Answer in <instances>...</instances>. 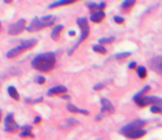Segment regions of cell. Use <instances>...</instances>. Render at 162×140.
I'll use <instances>...</instances> for the list:
<instances>
[{"label": "cell", "mask_w": 162, "mask_h": 140, "mask_svg": "<svg viewBox=\"0 0 162 140\" xmlns=\"http://www.w3.org/2000/svg\"><path fill=\"white\" fill-rule=\"evenodd\" d=\"M56 64V56L54 52L47 51L35 56L31 62V66L42 73H49L53 70Z\"/></svg>", "instance_id": "obj_1"}, {"label": "cell", "mask_w": 162, "mask_h": 140, "mask_svg": "<svg viewBox=\"0 0 162 140\" xmlns=\"http://www.w3.org/2000/svg\"><path fill=\"white\" fill-rule=\"evenodd\" d=\"M54 22H55V16L51 15H47V16H41V17H34L31 21V23L26 27V30H27L28 32L40 31L43 28L54 24Z\"/></svg>", "instance_id": "obj_2"}, {"label": "cell", "mask_w": 162, "mask_h": 140, "mask_svg": "<svg viewBox=\"0 0 162 140\" xmlns=\"http://www.w3.org/2000/svg\"><path fill=\"white\" fill-rule=\"evenodd\" d=\"M76 23L78 24V26H79L80 31H81L80 37H79V40H78V42L72 47V49L69 50V52H68L69 55L72 54V52L76 49V47L79 46L83 41L86 40L87 37L89 36V33H90V26L88 24V20H87L86 17H83V16L82 17H78V19H76Z\"/></svg>", "instance_id": "obj_3"}, {"label": "cell", "mask_w": 162, "mask_h": 140, "mask_svg": "<svg viewBox=\"0 0 162 140\" xmlns=\"http://www.w3.org/2000/svg\"><path fill=\"white\" fill-rule=\"evenodd\" d=\"M137 106L144 107L147 106L149 104H152V106H162V98L156 97V96H145L141 99H139L137 100H135Z\"/></svg>", "instance_id": "obj_4"}, {"label": "cell", "mask_w": 162, "mask_h": 140, "mask_svg": "<svg viewBox=\"0 0 162 140\" xmlns=\"http://www.w3.org/2000/svg\"><path fill=\"white\" fill-rule=\"evenodd\" d=\"M146 125V121L145 120H142V119H135L130 123L126 124L125 126H124L121 129V133L124 134L125 133H128V132H133V130H141L144 128V126Z\"/></svg>", "instance_id": "obj_5"}, {"label": "cell", "mask_w": 162, "mask_h": 140, "mask_svg": "<svg viewBox=\"0 0 162 140\" xmlns=\"http://www.w3.org/2000/svg\"><path fill=\"white\" fill-rule=\"evenodd\" d=\"M19 129V126L15 121L14 113H8L4 119V130L8 133H14Z\"/></svg>", "instance_id": "obj_6"}, {"label": "cell", "mask_w": 162, "mask_h": 140, "mask_svg": "<svg viewBox=\"0 0 162 140\" xmlns=\"http://www.w3.org/2000/svg\"><path fill=\"white\" fill-rule=\"evenodd\" d=\"M100 103H102V109H100V114L97 117L96 120H99L102 119L103 115L105 114H111L114 111H115V107L112 104V103L107 99H102L100 100Z\"/></svg>", "instance_id": "obj_7"}, {"label": "cell", "mask_w": 162, "mask_h": 140, "mask_svg": "<svg viewBox=\"0 0 162 140\" xmlns=\"http://www.w3.org/2000/svg\"><path fill=\"white\" fill-rule=\"evenodd\" d=\"M25 23H26V20L24 19H19L17 21H16V22H14V23H12L10 26H9L8 33L10 35H13V36L20 34L25 29Z\"/></svg>", "instance_id": "obj_8"}, {"label": "cell", "mask_w": 162, "mask_h": 140, "mask_svg": "<svg viewBox=\"0 0 162 140\" xmlns=\"http://www.w3.org/2000/svg\"><path fill=\"white\" fill-rule=\"evenodd\" d=\"M149 67L152 71L158 73L159 76H162V55L155 56L149 61Z\"/></svg>", "instance_id": "obj_9"}, {"label": "cell", "mask_w": 162, "mask_h": 140, "mask_svg": "<svg viewBox=\"0 0 162 140\" xmlns=\"http://www.w3.org/2000/svg\"><path fill=\"white\" fill-rule=\"evenodd\" d=\"M24 50H25V49L23 47V46L21 45V43H19L17 46L13 47V49L9 50L6 53V56H7V58H14V57H16V56H19V54H21Z\"/></svg>", "instance_id": "obj_10"}, {"label": "cell", "mask_w": 162, "mask_h": 140, "mask_svg": "<svg viewBox=\"0 0 162 140\" xmlns=\"http://www.w3.org/2000/svg\"><path fill=\"white\" fill-rule=\"evenodd\" d=\"M68 92V88L64 85H57L47 91V96H53V95H59V94H64Z\"/></svg>", "instance_id": "obj_11"}, {"label": "cell", "mask_w": 162, "mask_h": 140, "mask_svg": "<svg viewBox=\"0 0 162 140\" xmlns=\"http://www.w3.org/2000/svg\"><path fill=\"white\" fill-rule=\"evenodd\" d=\"M146 133H147V130H144V129H141V130H133V132L125 133H124L122 135H125V136L128 137V138H131V139H137V138H141V137H143Z\"/></svg>", "instance_id": "obj_12"}, {"label": "cell", "mask_w": 162, "mask_h": 140, "mask_svg": "<svg viewBox=\"0 0 162 140\" xmlns=\"http://www.w3.org/2000/svg\"><path fill=\"white\" fill-rule=\"evenodd\" d=\"M104 17H105V13L103 11H96L91 15L90 19L91 21H93V22L98 23V22H100L102 20H103Z\"/></svg>", "instance_id": "obj_13"}, {"label": "cell", "mask_w": 162, "mask_h": 140, "mask_svg": "<svg viewBox=\"0 0 162 140\" xmlns=\"http://www.w3.org/2000/svg\"><path fill=\"white\" fill-rule=\"evenodd\" d=\"M86 6L88 7L90 10H98V11H103V9L105 8L106 3L105 2H100V3H96V2H87Z\"/></svg>", "instance_id": "obj_14"}, {"label": "cell", "mask_w": 162, "mask_h": 140, "mask_svg": "<svg viewBox=\"0 0 162 140\" xmlns=\"http://www.w3.org/2000/svg\"><path fill=\"white\" fill-rule=\"evenodd\" d=\"M67 109L69 111H71L72 113H81V114H86L88 115L89 114V111L86 110V109H81V108H78L77 106H74L73 103H68L67 104Z\"/></svg>", "instance_id": "obj_15"}, {"label": "cell", "mask_w": 162, "mask_h": 140, "mask_svg": "<svg viewBox=\"0 0 162 140\" xmlns=\"http://www.w3.org/2000/svg\"><path fill=\"white\" fill-rule=\"evenodd\" d=\"M64 29V25L63 24H58V25H56L54 26V28L52 29V31H51V39L53 41H57L59 39L60 37V33L61 31Z\"/></svg>", "instance_id": "obj_16"}, {"label": "cell", "mask_w": 162, "mask_h": 140, "mask_svg": "<svg viewBox=\"0 0 162 140\" xmlns=\"http://www.w3.org/2000/svg\"><path fill=\"white\" fill-rule=\"evenodd\" d=\"M150 90H151V86H150V85L144 86L141 90H140L139 92H137V93L133 96V100H139V99L145 97V96L147 95V93H148V92L150 91Z\"/></svg>", "instance_id": "obj_17"}, {"label": "cell", "mask_w": 162, "mask_h": 140, "mask_svg": "<svg viewBox=\"0 0 162 140\" xmlns=\"http://www.w3.org/2000/svg\"><path fill=\"white\" fill-rule=\"evenodd\" d=\"M21 129H22V132H21V133H19V136H20V137H26V136L34 137L33 133H31V130H32V126L25 125V126H22V127H21Z\"/></svg>", "instance_id": "obj_18"}, {"label": "cell", "mask_w": 162, "mask_h": 140, "mask_svg": "<svg viewBox=\"0 0 162 140\" xmlns=\"http://www.w3.org/2000/svg\"><path fill=\"white\" fill-rule=\"evenodd\" d=\"M37 40L36 39H29V40H23L21 41L20 43L23 46V47L26 49H32L33 46H35L37 45Z\"/></svg>", "instance_id": "obj_19"}, {"label": "cell", "mask_w": 162, "mask_h": 140, "mask_svg": "<svg viewBox=\"0 0 162 140\" xmlns=\"http://www.w3.org/2000/svg\"><path fill=\"white\" fill-rule=\"evenodd\" d=\"M73 2H75L74 0H59V1H55L52 2L51 4L49 5V8L52 9V8H56L59 6H64V5H68V4H72Z\"/></svg>", "instance_id": "obj_20"}, {"label": "cell", "mask_w": 162, "mask_h": 140, "mask_svg": "<svg viewBox=\"0 0 162 140\" xmlns=\"http://www.w3.org/2000/svg\"><path fill=\"white\" fill-rule=\"evenodd\" d=\"M7 92H8V94L10 95L11 98H13L16 100H19V92H17V90L16 89V87L9 86L8 88H7Z\"/></svg>", "instance_id": "obj_21"}, {"label": "cell", "mask_w": 162, "mask_h": 140, "mask_svg": "<svg viewBox=\"0 0 162 140\" xmlns=\"http://www.w3.org/2000/svg\"><path fill=\"white\" fill-rule=\"evenodd\" d=\"M92 49H93V50L95 52H98V53H100V54H105L107 52V49L105 47H104L102 45H99H99H94Z\"/></svg>", "instance_id": "obj_22"}, {"label": "cell", "mask_w": 162, "mask_h": 140, "mask_svg": "<svg viewBox=\"0 0 162 140\" xmlns=\"http://www.w3.org/2000/svg\"><path fill=\"white\" fill-rule=\"evenodd\" d=\"M136 72H137L138 76L141 78V79H144V78L147 76V70H146V68L144 67V66H139V67H137Z\"/></svg>", "instance_id": "obj_23"}, {"label": "cell", "mask_w": 162, "mask_h": 140, "mask_svg": "<svg viewBox=\"0 0 162 140\" xmlns=\"http://www.w3.org/2000/svg\"><path fill=\"white\" fill-rule=\"evenodd\" d=\"M115 41V37L111 36V37H103L99 39V45H102V43H111L112 42Z\"/></svg>", "instance_id": "obj_24"}, {"label": "cell", "mask_w": 162, "mask_h": 140, "mask_svg": "<svg viewBox=\"0 0 162 140\" xmlns=\"http://www.w3.org/2000/svg\"><path fill=\"white\" fill-rule=\"evenodd\" d=\"M134 4H135L134 0H125V1H124L121 4V6H122V8H124V9H128V8L132 7Z\"/></svg>", "instance_id": "obj_25"}, {"label": "cell", "mask_w": 162, "mask_h": 140, "mask_svg": "<svg viewBox=\"0 0 162 140\" xmlns=\"http://www.w3.org/2000/svg\"><path fill=\"white\" fill-rule=\"evenodd\" d=\"M150 110L152 113H159V114H162V106H152Z\"/></svg>", "instance_id": "obj_26"}, {"label": "cell", "mask_w": 162, "mask_h": 140, "mask_svg": "<svg viewBox=\"0 0 162 140\" xmlns=\"http://www.w3.org/2000/svg\"><path fill=\"white\" fill-rule=\"evenodd\" d=\"M131 55V52H121V53H117L115 55L116 59H122V58H126L128 56Z\"/></svg>", "instance_id": "obj_27"}, {"label": "cell", "mask_w": 162, "mask_h": 140, "mask_svg": "<svg viewBox=\"0 0 162 140\" xmlns=\"http://www.w3.org/2000/svg\"><path fill=\"white\" fill-rule=\"evenodd\" d=\"M42 100H43V97L37 98V99H35V100L27 98V99H25V103H37L42 102Z\"/></svg>", "instance_id": "obj_28"}, {"label": "cell", "mask_w": 162, "mask_h": 140, "mask_svg": "<svg viewBox=\"0 0 162 140\" xmlns=\"http://www.w3.org/2000/svg\"><path fill=\"white\" fill-rule=\"evenodd\" d=\"M113 19H114V21H115L116 23H119V24H122V23L125 22V19H124V17L120 16H115L113 17Z\"/></svg>", "instance_id": "obj_29"}, {"label": "cell", "mask_w": 162, "mask_h": 140, "mask_svg": "<svg viewBox=\"0 0 162 140\" xmlns=\"http://www.w3.org/2000/svg\"><path fill=\"white\" fill-rule=\"evenodd\" d=\"M35 81H36L38 84H43V83H45V81H46V77L43 76H39L35 78Z\"/></svg>", "instance_id": "obj_30"}, {"label": "cell", "mask_w": 162, "mask_h": 140, "mask_svg": "<svg viewBox=\"0 0 162 140\" xmlns=\"http://www.w3.org/2000/svg\"><path fill=\"white\" fill-rule=\"evenodd\" d=\"M75 124H78V121L73 120V119H72V118H69V119L67 120V125L68 126H74Z\"/></svg>", "instance_id": "obj_31"}, {"label": "cell", "mask_w": 162, "mask_h": 140, "mask_svg": "<svg viewBox=\"0 0 162 140\" xmlns=\"http://www.w3.org/2000/svg\"><path fill=\"white\" fill-rule=\"evenodd\" d=\"M103 87H104V85L102 84V83H99V84H96V85L94 86V90H96V91L102 90Z\"/></svg>", "instance_id": "obj_32"}, {"label": "cell", "mask_w": 162, "mask_h": 140, "mask_svg": "<svg viewBox=\"0 0 162 140\" xmlns=\"http://www.w3.org/2000/svg\"><path fill=\"white\" fill-rule=\"evenodd\" d=\"M135 67H136V62H130L129 65H128L129 69H134Z\"/></svg>", "instance_id": "obj_33"}, {"label": "cell", "mask_w": 162, "mask_h": 140, "mask_svg": "<svg viewBox=\"0 0 162 140\" xmlns=\"http://www.w3.org/2000/svg\"><path fill=\"white\" fill-rule=\"evenodd\" d=\"M40 121H41V117L40 116H36V117H35V119H34V124H38Z\"/></svg>", "instance_id": "obj_34"}, {"label": "cell", "mask_w": 162, "mask_h": 140, "mask_svg": "<svg viewBox=\"0 0 162 140\" xmlns=\"http://www.w3.org/2000/svg\"><path fill=\"white\" fill-rule=\"evenodd\" d=\"M62 98L63 99H69L71 97H69V95H62Z\"/></svg>", "instance_id": "obj_35"}, {"label": "cell", "mask_w": 162, "mask_h": 140, "mask_svg": "<svg viewBox=\"0 0 162 140\" xmlns=\"http://www.w3.org/2000/svg\"><path fill=\"white\" fill-rule=\"evenodd\" d=\"M69 34L71 35V36H74V35H75V32H74V31H69Z\"/></svg>", "instance_id": "obj_36"}, {"label": "cell", "mask_w": 162, "mask_h": 140, "mask_svg": "<svg viewBox=\"0 0 162 140\" xmlns=\"http://www.w3.org/2000/svg\"><path fill=\"white\" fill-rule=\"evenodd\" d=\"M1 116H2V112L0 110V121H1Z\"/></svg>", "instance_id": "obj_37"}, {"label": "cell", "mask_w": 162, "mask_h": 140, "mask_svg": "<svg viewBox=\"0 0 162 140\" xmlns=\"http://www.w3.org/2000/svg\"><path fill=\"white\" fill-rule=\"evenodd\" d=\"M0 29H1V22H0Z\"/></svg>", "instance_id": "obj_38"}]
</instances>
